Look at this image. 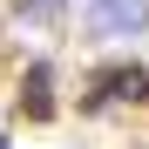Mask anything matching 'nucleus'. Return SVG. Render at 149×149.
Returning a JSON list of instances; mask_svg holds the SVG:
<instances>
[{"instance_id": "2", "label": "nucleus", "mask_w": 149, "mask_h": 149, "mask_svg": "<svg viewBox=\"0 0 149 149\" xmlns=\"http://www.w3.org/2000/svg\"><path fill=\"white\" fill-rule=\"evenodd\" d=\"M109 102H149V68H136V61L102 68V74H95V88L81 95V109H88V115H102Z\"/></svg>"}, {"instance_id": "1", "label": "nucleus", "mask_w": 149, "mask_h": 149, "mask_svg": "<svg viewBox=\"0 0 149 149\" xmlns=\"http://www.w3.org/2000/svg\"><path fill=\"white\" fill-rule=\"evenodd\" d=\"M81 20H88V41H136L149 34V0H88Z\"/></svg>"}, {"instance_id": "5", "label": "nucleus", "mask_w": 149, "mask_h": 149, "mask_svg": "<svg viewBox=\"0 0 149 149\" xmlns=\"http://www.w3.org/2000/svg\"><path fill=\"white\" fill-rule=\"evenodd\" d=\"M0 149H7V136H0Z\"/></svg>"}, {"instance_id": "3", "label": "nucleus", "mask_w": 149, "mask_h": 149, "mask_svg": "<svg viewBox=\"0 0 149 149\" xmlns=\"http://www.w3.org/2000/svg\"><path fill=\"white\" fill-rule=\"evenodd\" d=\"M20 115L27 122H54V68L47 61H34L20 74Z\"/></svg>"}, {"instance_id": "4", "label": "nucleus", "mask_w": 149, "mask_h": 149, "mask_svg": "<svg viewBox=\"0 0 149 149\" xmlns=\"http://www.w3.org/2000/svg\"><path fill=\"white\" fill-rule=\"evenodd\" d=\"M20 20H27V27H54L61 20V0H20Z\"/></svg>"}]
</instances>
